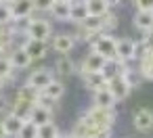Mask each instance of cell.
<instances>
[{"label": "cell", "mask_w": 153, "mask_h": 138, "mask_svg": "<svg viewBox=\"0 0 153 138\" xmlns=\"http://www.w3.org/2000/svg\"><path fill=\"white\" fill-rule=\"evenodd\" d=\"M86 119L97 128V130H111L115 123V109H101V107H90L84 111Z\"/></svg>", "instance_id": "1"}, {"label": "cell", "mask_w": 153, "mask_h": 138, "mask_svg": "<svg viewBox=\"0 0 153 138\" xmlns=\"http://www.w3.org/2000/svg\"><path fill=\"white\" fill-rule=\"evenodd\" d=\"M90 48L103 59H115V38L111 34H97L90 40Z\"/></svg>", "instance_id": "2"}, {"label": "cell", "mask_w": 153, "mask_h": 138, "mask_svg": "<svg viewBox=\"0 0 153 138\" xmlns=\"http://www.w3.org/2000/svg\"><path fill=\"white\" fill-rule=\"evenodd\" d=\"M51 34H53V27H51V23L46 21V19H40V17H32V21H30V25H27V30H25V36H27V40H48L51 38Z\"/></svg>", "instance_id": "3"}, {"label": "cell", "mask_w": 153, "mask_h": 138, "mask_svg": "<svg viewBox=\"0 0 153 138\" xmlns=\"http://www.w3.org/2000/svg\"><path fill=\"white\" fill-rule=\"evenodd\" d=\"M138 55V44L130 38H115V59L128 63L134 61Z\"/></svg>", "instance_id": "4"}, {"label": "cell", "mask_w": 153, "mask_h": 138, "mask_svg": "<svg viewBox=\"0 0 153 138\" xmlns=\"http://www.w3.org/2000/svg\"><path fill=\"white\" fill-rule=\"evenodd\" d=\"M53 80H55L53 71H51V69H46V67H42V69H34V71L27 75L25 86H30V88H34V90H38V92H42V90H44Z\"/></svg>", "instance_id": "5"}, {"label": "cell", "mask_w": 153, "mask_h": 138, "mask_svg": "<svg viewBox=\"0 0 153 138\" xmlns=\"http://www.w3.org/2000/svg\"><path fill=\"white\" fill-rule=\"evenodd\" d=\"M132 125L140 134H149L153 130V111L151 109H136L132 113Z\"/></svg>", "instance_id": "6"}, {"label": "cell", "mask_w": 153, "mask_h": 138, "mask_svg": "<svg viewBox=\"0 0 153 138\" xmlns=\"http://www.w3.org/2000/svg\"><path fill=\"white\" fill-rule=\"evenodd\" d=\"M138 75L145 80H153V46H145L138 57Z\"/></svg>", "instance_id": "7"}, {"label": "cell", "mask_w": 153, "mask_h": 138, "mask_svg": "<svg viewBox=\"0 0 153 138\" xmlns=\"http://www.w3.org/2000/svg\"><path fill=\"white\" fill-rule=\"evenodd\" d=\"M107 90L113 94V98H115V103H117V100L128 98V94H130L132 88L126 84V80H124L122 75H115V77H111V80H107Z\"/></svg>", "instance_id": "8"}, {"label": "cell", "mask_w": 153, "mask_h": 138, "mask_svg": "<svg viewBox=\"0 0 153 138\" xmlns=\"http://www.w3.org/2000/svg\"><path fill=\"white\" fill-rule=\"evenodd\" d=\"M23 50L27 52V57H30L32 61H40V59L46 57L48 44H46L44 40H25V42H23Z\"/></svg>", "instance_id": "9"}, {"label": "cell", "mask_w": 153, "mask_h": 138, "mask_svg": "<svg viewBox=\"0 0 153 138\" xmlns=\"http://www.w3.org/2000/svg\"><path fill=\"white\" fill-rule=\"evenodd\" d=\"M34 13H36V11H34V2H32V0H15V2H11L13 21L27 19V17H32Z\"/></svg>", "instance_id": "10"}, {"label": "cell", "mask_w": 153, "mask_h": 138, "mask_svg": "<svg viewBox=\"0 0 153 138\" xmlns=\"http://www.w3.org/2000/svg\"><path fill=\"white\" fill-rule=\"evenodd\" d=\"M126 69H128V63H124V61H120V59H105V63H103V67H101V73H103L107 80H111V77H115V75H122Z\"/></svg>", "instance_id": "11"}, {"label": "cell", "mask_w": 153, "mask_h": 138, "mask_svg": "<svg viewBox=\"0 0 153 138\" xmlns=\"http://www.w3.org/2000/svg\"><path fill=\"white\" fill-rule=\"evenodd\" d=\"M74 46H76V40H74L71 34H59L53 40V50L59 52V55H69L74 50Z\"/></svg>", "instance_id": "12"}, {"label": "cell", "mask_w": 153, "mask_h": 138, "mask_svg": "<svg viewBox=\"0 0 153 138\" xmlns=\"http://www.w3.org/2000/svg\"><path fill=\"white\" fill-rule=\"evenodd\" d=\"M103 63H105V59L101 57V55H97V52H88L84 59H82V67H80V73H92V71H101V67H103Z\"/></svg>", "instance_id": "13"}, {"label": "cell", "mask_w": 153, "mask_h": 138, "mask_svg": "<svg viewBox=\"0 0 153 138\" xmlns=\"http://www.w3.org/2000/svg\"><path fill=\"white\" fill-rule=\"evenodd\" d=\"M23 119L21 117H17L15 113H7L4 117H2V125H4V130H7V134H9V138H17V134L21 132V128H23Z\"/></svg>", "instance_id": "14"}, {"label": "cell", "mask_w": 153, "mask_h": 138, "mask_svg": "<svg viewBox=\"0 0 153 138\" xmlns=\"http://www.w3.org/2000/svg\"><path fill=\"white\" fill-rule=\"evenodd\" d=\"M9 61H11V65H13V69H27L34 61L27 57V52L23 50V44L21 46H17L11 55H9Z\"/></svg>", "instance_id": "15"}, {"label": "cell", "mask_w": 153, "mask_h": 138, "mask_svg": "<svg viewBox=\"0 0 153 138\" xmlns=\"http://www.w3.org/2000/svg\"><path fill=\"white\" fill-rule=\"evenodd\" d=\"M55 73H59L61 77H71L76 73V63L71 57L67 55H61L57 61H55Z\"/></svg>", "instance_id": "16"}, {"label": "cell", "mask_w": 153, "mask_h": 138, "mask_svg": "<svg viewBox=\"0 0 153 138\" xmlns=\"http://www.w3.org/2000/svg\"><path fill=\"white\" fill-rule=\"evenodd\" d=\"M82 77H84V84H86V88L88 90H92V92H97V90H103V88H107V77L101 73V71H92V73H82Z\"/></svg>", "instance_id": "17"}, {"label": "cell", "mask_w": 153, "mask_h": 138, "mask_svg": "<svg viewBox=\"0 0 153 138\" xmlns=\"http://www.w3.org/2000/svg\"><path fill=\"white\" fill-rule=\"evenodd\" d=\"M113 105H115V98H113V94H111L107 88L92 92V107H101V109H113Z\"/></svg>", "instance_id": "18"}, {"label": "cell", "mask_w": 153, "mask_h": 138, "mask_svg": "<svg viewBox=\"0 0 153 138\" xmlns=\"http://www.w3.org/2000/svg\"><path fill=\"white\" fill-rule=\"evenodd\" d=\"M88 19V9L84 0H71V11H69V21L74 23H84Z\"/></svg>", "instance_id": "19"}, {"label": "cell", "mask_w": 153, "mask_h": 138, "mask_svg": "<svg viewBox=\"0 0 153 138\" xmlns=\"http://www.w3.org/2000/svg\"><path fill=\"white\" fill-rule=\"evenodd\" d=\"M36 105L34 103H30V100H23V98H15L13 100V107H11V113H15L17 117H21L23 121H27L30 119V113H32V109H34Z\"/></svg>", "instance_id": "20"}, {"label": "cell", "mask_w": 153, "mask_h": 138, "mask_svg": "<svg viewBox=\"0 0 153 138\" xmlns=\"http://www.w3.org/2000/svg\"><path fill=\"white\" fill-rule=\"evenodd\" d=\"M134 27L140 30L143 34L145 32H153V13H149V11H136V15H134Z\"/></svg>", "instance_id": "21"}, {"label": "cell", "mask_w": 153, "mask_h": 138, "mask_svg": "<svg viewBox=\"0 0 153 138\" xmlns=\"http://www.w3.org/2000/svg\"><path fill=\"white\" fill-rule=\"evenodd\" d=\"M27 121H32V123H36V125H44V123H48V121H53V111H48V109H42V107H34L32 109V113H30V119Z\"/></svg>", "instance_id": "22"}, {"label": "cell", "mask_w": 153, "mask_h": 138, "mask_svg": "<svg viewBox=\"0 0 153 138\" xmlns=\"http://www.w3.org/2000/svg\"><path fill=\"white\" fill-rule=\"evenodd\" d=\"M84 4L88 9V17H103L109 11L105 0H84Z\"/></svg>", "instance_id": "23"}, {"label": "cell", "mask_w": 153, "mask_h": 138, "mask_svg": "<svg viewBox=\"0 0 153 138\" xmlns=\"http://www.w3.org/2000/svg\"><path fill=\"white\" fill-rule=\"evenodd\" d=\"M69 11H71V2H55L48 13L59 21H69Z\"/></svg>", "instance_id": "24"}, {"label": "cell", "mask_w": 153, "mask_h": 138, "mask_svg": "<svg viewBox=\"0 0 153 138\" xmlns=\"http://www.w3.org/2000/svg\"><path fill=\"white\" fill-rule=\"evenodd\" d=\"M42 94H46V96H51V98H55V100H61V96L65 94V86H63V82L53 80V82L42 90Z\"/></svg>", "instance_id": "25"}, {"label": "cell", "mask_w": 153, "mask_h": 138, "mask_svg": "<svg viewBox=\"0 0 153 138\" xmlns=\"http://www.w3.org/2000/svg\"><path fill=\"white\" fill-rule=\"evenodd\" d=\"M115 25H117V17L111 13V9L101 17V34H109L111 30H115Z\"/></svg>", "instance_id": "26"}, {"label": "cell", "mask_w": 153, "mask_h": 138, "mask_svg": "<svg viewBox=\"0 0 153 138\" xmlns=\"http://www.w3.org/2000/svg\"><path fill=\"white\" fill-rule=\"evenodd\" d=\"M59 134L61 132H59V128H57L55 121H48L44 125H38V138H57Z\"/></svg>", "instance_id": "27"}, {"label": "cell", "mask_w": 153, "mask_h": 138, "mask_svg": "<svg viewBox=\"0 0 153 138\" xmlns=\"http://www.w3.org/2000/svg\"><path fill=\"white\" fill-rule=\"evenodd\" d=\"M13 71H15V69H13V65H11L9 57H0V77L4 80V84L13 80V75H15Z\"/></svg>", "instance_id": "28"}, {"label": "cell", "mask_w": 153, "mask_h": 138, "mask_svg": "<svg viewBox=\"0 0 153 138\" xmlns=\"http://www.w3.org/2000/svg\"><path fill=\"white\" fill-rule=\"evenodd\" d=\"M17 138H38V125L32 123V121H25L21 132L17 134Z\"/></svg>", "instance_id": "29"}, {"label": "cell", "mask_w": 153, "mask_h": 138, "mask_svg": "<svg viewBox=\"0 0 153 138\" xmlns=\"http://www.w3.org/2000/svg\"><path fill=\"white\" fill-rule=\"evenodd\" d=\"M36 105H38V107H42V109H48V111H53V109H57L59 100H55V98H51V96H46V94L38 92V100H36Z\"/></svg>", "instance_id": "30"}, {"label": "cell", "mask_w": 153, "mask_h": 138, "mask_svg": "<svg viewBox=\"0 0 153 138\" xmlns=\"http://www.w3.org/2000/svg\"><path fill=\"white\" fill-rule=\"evenodd\" d=\"M11 21H13V15H11V4L0 2V25H9Z\"/></svg>", "instance_id": "31"}, {"label": "cell", "mask_w": 153, "mask_h": 138, "mask_svg": "<svg viewBox=\"0 0 153 138\" xmlns=\"http://www.w3.org/2000/svg\"><path fill=\"white\" fill-rule=\"evenodd\" d=\"M32 2H34V11H38V13H48L51 7L55 4V0H32Z\"/></svg>", "instance_id": "32"}, {"label": "cell", "mask_w": 153, "mask_h": 138, "mask_svg": "<svg viewBox=\"0 0 153 138\" xmlns=\"http://www.w3.org/2000/svg\"><path fill=\"white\" fill-rule=\"evenodd\" d=\"M134 4L138 11H149L153 13V0H134Z\"/></svg>", "instance_id": "33"}, {"label": "cell", "mask_w": 153, "mask_h": 138, "mask_svg": "<svg viewBox=\"0 0 153 138\" xmlns=\"http://www.w3.org/2000/svg\"><path fill=\"white\" fill-rule=\"evenodd\" d=\"M92 138H111V130H99V132H94Z\"/></svg>", "instance_id": "34"}, {"label": "cell", "mask_w": 153, "mask_h": 138, "mask_svg": "<svg viewBox=\"0 0 153 138\" xmlns=\"http://www.w3.org/2000/svg\"><path fill=\"white\" fill-rule=\"evenodd\" d=\"M0 138H9V134H7V130L2 125V119H0Z\"/></svg>", "instance_id": "35"}, {"label": "cell", "mask_w": 153, "mask_h": 138, "mask_svg": "<svg viewBox=\"0 0 153 138\" xmlns=\"http://www.w3.org/2000/svg\"><path fill=\"white\" fill-rule=\"evenodd\" d=\"M105 2H107V7L111 9V7H117V4L122 2V0H105Z\"/></svg>", "instance_id": "36"}, {"label": "cell", "mask_w": 153, "mask_h": 138, "mask_svg": "<svg viewBox=\"0 0 153 138\" xmlns=\"http://www.w3.org/2000/svg\"><path fill=\"white\" fill-rule=\"evenodd\" d=\"M57 138H74V136H71V132H67V134H59Z\"/></svg>", "instance_id": "37"}, {"label": "cell", "mask_w": 153, "mask_h": 138, "mask_svg": "<svg viewBox=\"0 0 153 138\" xmlns=\"http://www.w3.org/2000/svg\"><path fill=\"white\" fill-rule=\"evenodd\" d=\"M2 88H4V80H2V77H0V90H2Z\"/></svg>", "instance_id": "38"}, {"label": "cell", "mask_w": 153, "mask_h": 138, "mask_svg": "<svg viewBox=\"0 0 153 138\" xmlns=\"http://www.w3.org/2000/svg\"><path fill=\"white\" fill-rule=\"evenodd\" d=\"M0 2H7V4H11V2H15V0H0Z\"/></svg>", "instance_id": "39"}, {"label": "cell", "mask_w": 153, "mask_h": 138, "mask_svg": "<svg viewBox=\"0 0 153 138\" xmlns=\"http://www.w3.org/2000/svg\"><path fill=\"white\" fill-rule=\"evenodd\" d=\"M55 2H71V0H55Z\"/></svg>", "instance_id": "40"}]
</instances>
